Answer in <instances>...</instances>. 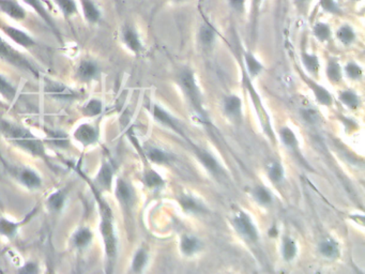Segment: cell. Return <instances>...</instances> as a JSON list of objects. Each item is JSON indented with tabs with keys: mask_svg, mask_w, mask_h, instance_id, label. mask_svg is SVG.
Segmentation results:
<instances>
[{
	"mask_svg": "<svg viewBox=\"0 0 365 274\" xmlns=\"http://www.w3.org/2000/svg\"><path fill=\"white\" fill-rule=\"evenodd\" d=\"M282 137H283L284 143L288 146H294L297 143L296 137H294V133L292 132V130H289L288 128H284L282 131Z\"/></svg>",
	"mask_w": 365,
	"mask_h": 274,
	"instance_id": "obj_33",
	"label": "cell"
},
{
	"mask_svg": "<svg viewBox=\"0 0 365 274\" xmlns=\"http://www.w3.org/2000/svg\"><path fill=\"white\" fill-rule=\"evenodd\" d=\"M182 205L185 206V209L195 210L196 205L192 199L185 198L182 201Z\"/></svg>",
	"mask_w": 365,
	"mask_h": 274,
	"instance_id": "obj_44",
	"label": "cell"
},
{
	"mask_svg": "<svg viewBox=\"0 0 365 274\" xmlns=\"http://www.w3.org/2000/svg\"><path fill=\"white\" fill-rule=\"evenodd\" d=\"M117 192H118L119 196L120 198H123V201H128L131 197V192H130L129 188H128L127 184L123 181L118 182V188H117Z\"/></svg>",
	"mask_w": 365,
	"mask_h": 274,
	"instance_id": "obj_36",
	"label": "cell"
},
{
	"mask_svg": "<svg viewBox=\"0 0 365 274\" xmlns=\"http://www.w3.org/2000/svg\"><path fill=\"white\" fill-rule=\"evenodd\" d=\"M301 1H304V0H301Z\"/></svg>",
	"mask_w": 365,
	"mask_h": 274,
	"instance_id": "obj_47",
	"label": "cell"
},
{
	"mask_svg": "<svg viewBox=\"0 0 365 274\" xmlns=\"http://www.w3.org/2000/svg\"><path fill=\"white\" fill-rule=\"evenodd\" d=\"M255 196L260 203H268L271 201V196L264 188H257L255 190Z\"/></svg>",
	"mask_w": 365,
	"mask_h": 274,
	"instance_id": "obj_39",
	"label": "cell"
},
{
	"mask_svg": "<svg viewBox=\"0 0 365 274\" xmlns=\"http://www.w3.org/2000/svg\"><path fill=\"white\" fill-rule=\"evenodd\" d=\"M99 179L100 181H101V183L104 184V186H110V181H112V171H110V168L108 165H106V166H103V168H102L101 173H100Z\"/></svg>",
	"mask_w": 365,
	"mask_h": 274,
	"instance_id": "obj_32",
	"label": "cell"
},
{
	"mask_svg": "<svg viewBox=\"0 0 365 274\" xmlns=\"http://www.w3.org/2000/svg\"><path fill=\"white\" fill-rule=\"evenodd\" d=\"M322 6H324L327 11H330V12H339L336 4H334L333 0H322Z\"/></svg>",
	"mask_w": 365,
	"mask_h": 274,
	"instance_id": "obj_43",
	"label": "cell"
},
{
	"mask_svg": "<svg viewBox=\"0 0 365 274\" xmlns=\"http://www.w3.org/2000/svg\"><path fill=\"white\" fill-rule=\"evenodd\" d=\"M315 34L319 40L324 41L330 36V29H329L328 26L324 25V24H318L315 27Z\"/></svg>",
	"mask_w": 365,
	"mask_h": 274,
	"instance_id": "obj_31",
	"label": "cell"
},
{
	"mask_svg": "<svg viewBox=\"0 0 365 274\" xmlns=\"http://www.w3.org/2000/svg\"><path fill=\"white\" fill-rule=\"evenodd\" d=\"M155 116L157 119H159L160 121L163 122V123L168 124V126H174L173 124L172 119H170V116L165 113V111H162L159 107H155Z\"/></svg>",
	"mask_w": 365,
	"mask_h": 274,
	"instance_id": "obj_34",
	"label": "cell"
},
{
	"mask_svg": "<svg viewBox=\"0 0 365 274\" xmlns=\"http://www.w3.org/2000/svg\"><path fill=\"white\" fill-rule=\"evenodd\" d=\"M314 91H315L316 96H317L318 101L322 104H330L331 103V96L329 94V92L327 90H324V88L319 87L318 85H313Z\"/></svg>",
	"mask_w": 365,
	"mask_h": 274,
	"instance_id": "obj_19",
	"label": "cell"
},
{
	"mask_svg": "<svg viewBox=\"0 0 365 274\" xmlns=\"http://www.w3.org/2000/svg\"><path fill=\"white\" fill-rule=\"evenodd\" d=\"M76 137L78 141H82L83 143H93L97 139V133H96L95 128L93 126H87V124H83L80 128L76 130Z\"/></svg>",
	"mask_w": 365,
	"mask_h": 274,
	"instance_id": "obj_8",
	"label": "cell"
},
{
	"mask_svg": "<svg viewBox=\"0 0 365 274\" xmlns=\"http://www.w3.org/2000/svg\"><path fill=\"white\" fill-rule=\"evenodd\" d=\"M6 34L18 44L22 45L24 47H31L35 44L33 39L26 34V32L22 31V30L18 29V28L11 27V26H6L4 27Z\"/></svg>",
	"mask_w": 365,
	"mask_h": 274,
	"instance_id": "obj_4",
	"label": "cell"
},
{
	"mask_svg": "<svg viewBox=\"0 0 365 274\" xmlns=\"http://www.w3.org/2000/svg\"><path fill=\"white\" fill-rule=\"evenodd\" d=\"M230 2H232V6H234L235 9L241 10V9L243 8V2H245V0H230Z\"/></svg>",
	"mask_w": 365,
	"mask_h": 274,
	"instance_id": "obj_46",
	"label": "cell"
},
{
	"mask_svg": "<svg viewBox=\"0 0 365 274\" xmlns=\"http://www.w3.org/2000/svg\"><path fill=\"white\" fill-rule=\"evenodd\" d=\"M146 260V254H145V252H143V250H140V252H138V254H136L135 258H134L133 269L138 272L140 271V270L144 268Z\"/></svg>",
	"mask_w": 365,
	"mask_h": 274,
	"instance_id": "obj_30",
	"label": "cell"
},
{
	"mask_svg": "<svg viewBox=\"0 0 365 274\" xmlns=\"http://www.w3.org/2000/svg\"><path fill=\"white\" fill-rule=\"evenodd\" d=\"M65 16H72L78 11V4L74 0H55Z\"/></svg>",
	"mask_w": 365,
	"mask_h": 274,
	"instance_id": "obj_13",
	"label": "cell"
},
{
	"mask_svg": "<svg viewBox=\"0 0 365 274\" xmlns=\"http://www.w3.org/2000/svg\"><path fill=\"white\" fill-rule=\"evenodd\" d=\"M269 175H270V178L273 181H279V180L282 179V177H283V171H282L281 166L277 164L273 165L272 168L270 169V173H269Z\"/></svg>",
	"mask_w": 365,
	"mask_h": 274,
	"instance_id": "obj_40",
	"label": "cell"
},
{
	"mask_svg": "<svg viewBox=\"0 0 365 274\" xmlns=\"http://www.w3.org/2000/svg\"><path fill=\"white\" fill-rule=\"evenodd\" d=\"M5 132L7 133L8 136L14 139L19 145L33 152L34 154H38V156L43 154V148H42L41 143L37 141V139L34 138L33 135L29 131L24 130V128H16V126H8L7 128H5Z\"/></svg>",
	"mask_w": 365,
	"mask_h": 274,
	"instance_id": "obj_1",
	"label": "cell"
},
{
	"mask_svg": "<svg viewBox=\"0 0 365 274\" xmlns=\"http://www.w3.org/2000/svg\"><path fill=\"white\" fill-rule=\"evenodd\" d=\"M303 62L309 72H316L318 70V60L315 56L304 55L303 56Z\"/></svg>",
	"mask_w": 365,
	"mask_h": 274,
	"instance_id": "obj_25",
	"label": "cell"
},
{
	"mask_svg": "<svg viewBox=\"0 0 365 274\" xmlns=\"http://www.w3.org/2000/svg\"><path fill=\"white\" fill-rule=\"evenodd\" d=\"M37 271V267L34 263H29L26 267L23 269V272H27V273H35Z\"/></svg>",
	"mask_w": 365,
	"mask_h": 274,
	"instance_id": "obj_45",
	"label": "cell"
},
{
	"mask_svg": "<svg viewBox=\"0 0 365 274\" xmlns=\"http://www.w3.org/2000/svg\"><path fill=\"white\" fill-rule=\"evenodd\" d=\"M81 4H82L85 19L91 23H98L101 17V13H100L97 4L93 0H81Z\"/></svg>",
	"mask_w": 365,
	"mask_h": 274,
	"instance_id": "obj_6",
	"label": "cell"
},
{
	"mask_svg": "<svg viewBox=\"0 0 365 274\" xmlns=\"http://www.w3.org/2000/svg\"><path fill=\"white\" fill-rule=\"evenodd\" d=\"M245 59H247V66H249L250 73L252 75H256L262 70V66H260L259 62L255 58L252 57L251 55H247Z\"/></svg>",
	"mask_w": 365,
	"mask_h": 274,
	"instance_id": "obj_27",
	"label": "cell"
},
{
	"mask_svg": "<svg viewBox=\"0 0 365 274\" xmlns=\"http://www.w3.org/2000/svg\"><path fill=\"white\" fill-rule=\"evenodd\" d=\"M181 248L185 254L191 255L196 252L198 248V241L194 238L185 237L183 238L181 242Z\"/></svg>",
	"mask_w": 365,
	"mask_h": 274,
	"instance_id": "obj_15",
	"label": "cell"
},
{
	"mask_svg": "<svg viewBox=\"0 0 365 274\" xmlns=\"http://www.w3.org/2000/svg\"><path fill=\"white\" fill-rule=\"evenodd\" d=\"M236 225L238 227L239 230L243 233V235H247L251 239H256L257 238V233H256L255 227L252 224L251 220L249 216L245 213H240L236 218Z\"/></svg>",
	"mask_w": 365,
	"mask_h": 274,
	"instance_id": "obj_5",
	"label": "cell"
},
{
	"mask_svg": "<svg viewBox=\"0 0 365 274\" xmlns=\"http://www.w3.org/2000/svg\"><path fill=\"white\" fill-rule=\"evenodd\" d=\"M123 39L125 42L127 43L128 46L134 51H138L142 47L140 45V39H138V34L134 31L131 28H127L123 32Z\"/></svg>",
	"mask_w": 365,
	"mask_h": 274,
	"instance_id": "obj_12",
	"label": "cell"
},
{
	"mask_svg": "<svg viewBox=\"0 0 365 274\" xmlns=\"http://www.w3.org/2000/svg\"><path fill=\"white\" fill-rule=\"evenodd\" d=\"M91 233L88 230V229H82V230L78 231L76 235V245L80 246V248H84L87 244L91 242Z\"/></svg>",
	"mask_w": 365,
	"mask_h": 274,
	"instance_id": "obj_18",
	"label": "cell"
},
{
	"mask_svg": "<svg viewBox=\"0 0 365 274\" xmlns=\"http://www.w3.org/2000/svg\"><path fill=\"white\" fill-rule=\"evenodd\" d=\"M240 100L237 96H230L226 100L225 108L230 113H236L240 109Z\"/></svg>",
	"mask_w": 365,
	"mask_h": 274,
	"instance_id": "obj_20",
	"label": "cell"
},
{
	"mask_svg": "<svg viewBox=\"0 0 365 274\" xmlns=\"http://www.w3.org/2000/svg\"><path fill=\"white\" fill-rule=\"evenodd\" d=\"M337 36L343 43H350L354 38V31L349 27L341 28Z\"/></svg>",
	"mask_w": 365,
	"mask_h": 274,
	"instance_id": "obj_26",
	"label": "cell"
},
{
	"mask_svg": "<svg viewBox=\"0 0 365 274\" xmlns=\"http://www.w3.org/2000/svg\"><path fill=\"white\" fill-rule=\"evenodd\" d=\"M341 101L350 107H356L358 105V98L356 94L350 91L343 92L341 96Z\"/></svg>",
	"mask_w": 365,
	"mask_h": 274,
	"instance_id": "obj_29",
	"label": "cell"
},
{
	"mask_svg": "<svg viewBox=\"0 0 365 274\" xmlns=\"http://www.w3.org/2000/svg\"><path fill=\"white\" fill-rule=\"evenodd\" d=\"M0 92H1L4 96H8V98H12V96H14V92L16 91H14L11 85H9L5 79L0 77Z\"/></svg>",
	"mask_w": 365,
	"mask_h": 274,
	"instance_id": "obj_35",
	"label": "cell"
},
{
	"mask_svg": "<svg viewBox=\"0 0 365 274\" xmlns=\"http://www.w3.org/2000/svg\"><path fill=\"white\" fill-rule=\"evenodd\" d=\"M102 105L99 101L93 100L87 104V106L85 107V113L89 116H95L98 115V113H101Z\"/></svg>",
	"mask_w": 365,
	"mask_h": 274,
	"instance_id": "obj_24",
	"label": "cell"
},
{
	"mask_svg": "<svg viewBox=\"0 0 365 274\" xmlns=\"http://www.w3.org/2000/svg\"><path fill=\"white\" fill-rule=\"evenodd\" d=\"M16 228H18V225L14 224V223L5 220V218L0 220V233L11 237L16 233Z\"/></svg>",
	"mask_w": 365,
	"mask_h": 274,
	"instance_id": "obj_16",
	"label": "cell"
},
{
	"mask_svg": "<svg viewBox=\"0 0 365 274\" xmlns=\"http://www.w3.org/2000/svg\"><path fill=\"white\" fill-rule=\"evenodd\" d=\"M294 255H296V245L292 240L286 239L284 243V256L286 259H292L294 258Z\"/></svg>",
	"mask_w": 365,
	"mask_h": 274,
	"instance_id": "obj_28",
	"label": "cell"
},
{
	"mask_svg": "<svg viewBox=\"0 0 365 274\" xmlns=\"http://www.w3.org/2000/svg\"><path fill=\"white\" fill-rule=\"evenodd\" d=\"M346 71H347V74L349 75L351 78H359L361 76V68H359L356 64H348L347 68H346Z\"/></svg>",
	"mask_w": 365,
	"mask_h": 274,
	"instance_id": "obj_41",
	"label": "cell"
},
{
	"mask_svg": "<svg viewBox=\"0 0 365 274\" xmlns=\"http://www.w3.org/2000/svg\"><path fill=\"white\" fill-rule=\"evenodd\" d=\"M23 1L29 4L31 9H34L51 27L54 28V21H53L52 17L50 16L48 11L46 10V6L42 4L41 0H23Z\"/></svg>",
	"mask_w": 365,
	"mask_h": 274,
	"instance_id": "obj_9",
	"label": "cell"
},
{
	"mask_svg": "<svg viewBox=\"0 0 365 274\" xmlns=\"http://www.w3.org/2000/svg\"><path fill=\"white\" fill-rule=\"evenodd\" d=\"M98 74V66L93 62L84 61L78 68V75L83 79H91Z\"/></svg>",
	"mask_w": 365,
	"mask_h": 274,
	"instance_id": "obj_11",
	"label": "cell"
},
{
	"mask_svg": "<svg viewBox=\"0 0 365 274\" xmlns=\"http://www.w3.org/2000/svg\"><path fill=\"white\" fill-rule=\"evenodd\" d=\"M328 75L332 81H339L341 78V70L339 64L332 62L328 68Z\"/></svg>",
	"mask_w": 365,
	"mask_h": 274,
	"instance_id": "obj_38",
	"label": "cell"
},
{
	"mask_svg": "<svg viewBox=\"0 0 365 274\" xmlns=\"http://www.w3.org/2000/svg\"><path fill=\"white\" fill-rule=\"evenodd\" d=\"M200 160H202V162L206 165L207 168L210 169V171H217V169H219L215 158H213L210 154L207 153V152H200Z\"/></svg>",
	"mask_w": 365,
	"mask_h": 274,
	"instance_id": "obj_21",
	"label": "cell"
},
{
	"mask_svg": "<svg viewBox=\"0 0 365 274\" xmlns=\"http://www.w3.org/2000/svg\"><path fill=\"white\" fill-rule=\"evenodd\" d=\"M181 83H182L183 88H185L187 93L191 96L193 100H196L197 96V89H196L195 81H194L193 75L191 72H185L181 75Z\"/></svg>",
	"mask_w": 365,
	"mask_h": 274,
	"instance_id": "obj_10",
	"label": "cell"
},
{
	"mask_svg": "<svg viewBox=\"0 0 365 274\" xmlns=\"http://www.w3.org/2000/svg\"><path fill=\"white\" fill-rule=\"evenodd\" d=\"M63 201H65V197L61 193L57 192L55 194H53L52 196L48 199V203H50L51 207L55 210L61 209V207L63 206Z\"/></svg>",
	"mask_w": 365,
	"mask_h": 274,
	"instance_id": "obj_23",
	"label": "cell"
},
{
	"mask_svg": "<svg viewBox=\"0 0 365 274\" xmlns=\"http://www.w3.org/2000/svg\"><path fill=\"white\" fill-rule=\"evenodd\" d=\"M149 158L155 161V162H164V161L166 160L165 154L157 149L151 150V151L149 152Z\"/></svg>",
	"mask_w": 365,
	"mask_h": 274,
	"instance_id": "obj_42",
	"label": "cell"
},
{
	"mask_svg": "<svg viewBox=\"0 0 365 274\" xmlns=\"http://www.w3.org/2000/svg\"><path fill=\"white\" fill-rule=\"evenodd\" d=\"M0 11H3L8 16L14 19H24L26 16L23 6L16 0H0Z\"/></svg>",
	"mask_w": 365,
	"mask_h": 274,
	"instance_id": "obj_2",
	"label": "cell"
},
{
	"mask_svg": "<svg viewBox=\"0 0 365 274\" xmlns=\"http://www.w3.org/2000/svg\"><path fill=\"white\" fill-rule=\"evenodd\" d=\"M21 179H22V181L24 182L27 186H29V188H37V186L41 184V180L38 177L37 173L31 171H23Z\"/></svg>",
	"mask_w": 365,
	"mask_h": 274,
	"instance_id": "obj_14",
	"label": "cell"
},
{
	"mask_svg": "<svg viewBox=\"0 0 365 274\" xmlns=\"http://www.w3.org/2000/svg\"><path fill=\"white\" fill-rule=\"evenodd\" d=\"M102 235L106 239V250H108V255L113 256L115 254V250H116V244H115L112 224L108 220H104L103 224H102Z\"/></svg>",
	"mask_w": 365,
	"mask_h": 274,
	"instance_id": "obj_7",
	"label": "cell"
},
{
	"mask_svg": "<svg viewBox=\"0 0 365 274\" xmlns=\"http://www.w3.org/2000/svg\"><path fill=\"white\" fill-rule=\"evenodd\" d=\"M213 39H215V32H213L212 28L209 26H202L200 29V40L205 43V44H210L212 43Z\"/></svg>",
	"mask_w": 365,
	"mask_h": 274,
	"instance_id": "obj_22",
	"label": "cell"
},
{
	"mask_svg": "<svg viewBox=\"0 0 365 274\" xmlns=\"http://www.w3.org/2000/svg\"><path fill=\"white\" fill-rule=\"evenodd\" d=\"M0 57L16 64V66H29V64H26V61L18 53H16V51H14L1 38H0Z\"/></svg>",
	"mask_w": 365,
	"mask_h": 274,
	"instance_id": "obj_3",
	"label": "cell"
},
{
	"mask_svg": "<svg viewBox=\"0 0 365 274\" xmlns=\"http://www.w3.org/2000/svg\"><path fill=\"white\" fill-rule=\"evenodd\" d=\"M320 252L327 257H335L339 254L336 244L333 243L332 241L324 242V243L320 245Z\"/></svg>",
	"mask_w": 365,
	"mask_h": 274,
	"instance_id": "obj_17",
	"label": "cell"
},
{
	"mask_svg": "<svg viewBox=\"0 0 365 274\" xmlns=\"http://www.w3.org/2000/svg\"><path fill=\"white\" fill-rule=\"evenodd\" d=\"M146 182L149 186H158L162 184V179L155 171H149L146 175Z\"/></svg>",
	"mask_w": 365,
	"mask_h": 274,
	"instance_id": "obj_37",
	"label": "cell"
}]
</instances>
